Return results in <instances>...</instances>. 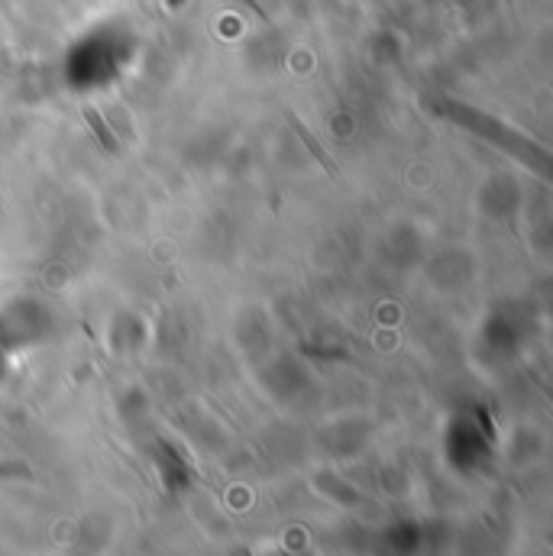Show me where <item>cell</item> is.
<instances>
[{"label": "cell", "mask_w": 553, "mask_h": 556, "mask_svg": "<svg viewBox=\"0 0 553 556\" xmlns=\"http://www.w3.org/2000/svg\"><path fill=\"white\" fill-rule=\"evenodd\" d=\"M285 117H288V124L294 127V134L301 137V142L307 146V152H311V155H314V159H317V162L324 165V172H327V175H337V165H334V159H330V155L324 152V146H321L317 139H314L311 134H307V130H304V124H301V121H298V117H294L291 111H285Z\"/></svg>", "instance_id": "cell-1"}, {"label": "cell", "mask_w": 553, "mask_h": 556, "mask_svg": "<svg viewBox=\"0 0 553 556\" xmlns=\"http://www.w3.org/2000/svg\"><path fill=\"white\" fill-rule=\"evenodd\" d=\"M85 121L95 127V134H98V137H104V124H101V117H98V111H95V108H85ZM104 146H108V149H114V146L108 142V137H104Z\"/></svg>", "instance_id": "cell-2"}]
</instances>
